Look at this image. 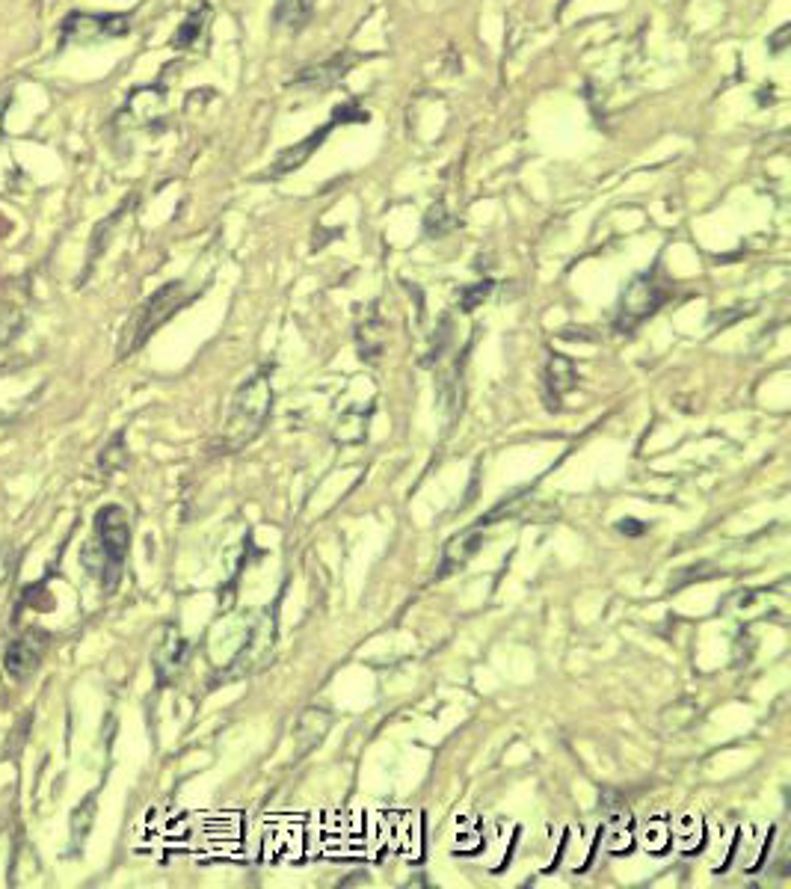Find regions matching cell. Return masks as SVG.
Here are the masks:
<instances>
[{
	"label": "cell",
	"instance_id": "obj_1",
	"mask_svg": "<svg viewBox=\"0 0 791 889\" xmlns=\"http://www.w3.org/2000/svg\"><path fill=\"white\" fill-rule=\"evenodd\" d=\"M128 546H131V528H128L125 510L116 504L101 507L95 513L92 543H86V549L80 552V561L89 575H95L101 581L104 593H116V587L122 584Z\"/></svg>",
	"mask_w": 791,
	"mask_h": 889
},
{
	"label": "cell",
	"instance_id": "obj_2",
	"mask_svg": "<svg viewBox=\"0 0 791 889\" xmlns=\"http://www.w3.org/2000/svg\"><path fill=\"white\" fill-rule=\"evenodd\" d=\"M270 406H273L270 374L261 371V374L249 377L232 398L226 424H223V439H220L223 454H232L243 445H249L261 433V427L267 424Z\"/></svg>",
	"mask_w": 791,
	"mask_h": 889
},
{
	"label": "cell",
	"instance_id": "obj_3",
	"mask_svg": "<svg viewBox=\"0 0 791 889\" xmlns=\"http://www.w3.org/2000/svg\"><path fill=\"white\" fill-rule=\"evenodd\" d=\"M193 300V294H187V288H184V282H169V285H163L160 291H155L140 309H137V315L131 318V324L125 326V338H122V344H119V359H125V356H131L134 350H140L149 338H152V332L163 326L181 306H187Z\"/></svg>",
	"mask_w": 791,
	"mask_h": 889
},
{
	"label": "cell",
	"instance_id": "obj_4",
	"mask_svg": "<svg viewBox=\"0 0 791 889\" xmlns=\"http://www.w3.org/2000/svg\"><path fill=\"white\" fill-rule=\"evenodd\" d=\"M670 300V288L667 282H658L655 273H640L626 285L620 306H617V318H614V329L629 335L646 318H652L664 303Z\"/></svg>",
	"mask_w": 791,
	"mask_h": 889
},
{
	"label": "cell",
	"instance_id": "obj_5",
	"mask_svg": "<svg viewBox=\"0 0 791 889\" xmlns=\"http://www.w3.org/2000/svg\"><path fill=\"white\" fill-rule=\"evenodd\" d=\"M273 644H276V608H264V611L252 614V620L246 626V635H243V644L235 652V658L229 661L226 673H220V676L223 679H238V676L258 670L267 661V655L273 652Z\"/></svg>",
	"mask_w": 791,
	"mask_h": 889
},
{
	"label": "cell",
	"instance_id": "obj_6",
	"mask_svg": "<svg viewBox=\"0 0 791 889\" xmlns=\"http://www.w3.org/2000/svg\"><path fill=\"white\" fill-rule=\"evenodd\" d=\"M368 116L365 113H359L356 107H338L335 113H332V122L329 125H323L320 131H315L309 140H303L300 146H294V149H285L276 163H273V169L267 172V178H282V175H288V172H294V169H300L303 163L312 158V152L323 146V140L329 137V131L335 128V125H341V122H365Z\"/></svg>",
	"mask_w": 791,
	"mask_h": 889
},
{
	"label": "cell",
	"instance_id": "obj_7",
	"mask_svg": "<svg viewBox=\"0 0 791 889\" xmlns=\"http://www.w3.org/2000/svg\"><path fill=\"white\" fill-rule=\"evenodd\" d=\"M131 30L128 15H89V12H75L63 24V42H92V39H110V36H125Z\"/></svg>",
	"mask_w": 791,
	"mask_h": 889
},
{
	"label": "cell",
	"instance_id": "obj_8",
	"mask_svg": "<svg viewBox=\"0 0 791 889\" xmlns=\"http://www.w3.org/2000/svg\"><path fill=\"white\" fill-rule=\"evenodd\" d=\"M48 644H51V638H48L45 632H27V635H21L18 641H12V644L6 647V655H3V667H6V673H9L15 682L30 679V676L39 670V664H42V658H45V652H48Z\"/></svg>",
	"mask_w": 791,
	"mask_h": 889
},
{
	"label": "cell",
	"instance_id": "obj_9",
	"mask_svg": "<svg viewBox=\"0 0 791 889\" xmlns=\"http://www.w3.org/2000/svg\"><path fill=\"white\" fill-rule=\"evenodd\" d=\"M187 649H190L187 641L181 638V632L175 626H166L160 632V641L152 649V664H155L158 685H169L181 673V667L187 661Z\"/></svg>",
	"mask_w": 791,
	"mask_h": 889
},
{
	"label": "cell",
	"instance_id": "obj_10",
	"mask_svg": "<svg viewBox=\"0 0 791 889\" xmlns=\"http://www.w3.org/2000/svg\"><path fill=\"white\" fill-rule=\"evenodd\" d=\"M329 727H332V715L326 709L309 706L306 712H300V718L294 724V762L306 759L317 744L326 738Z\"/></svg>",
	"mask_w": 791,
	"mask_h": 889
},
{
	"label": "cell",
	"instance_id": "obj_11",
	"mask_svg": "<svg viewBox=\"0 0 791 889\" xmlns=\"http://www.w3.org/2000/svg\"><path fill=\"white\" fill-rule=\"evenodd\" d=\"M578 386V371L575 365L560 356V353H552L549 362H546V371H543V389H546V404L549 409H560V401Z\"/></svg>",
	"mask_w": 791,
	"mask_h": 889
},
{
	"label": "cell",
	"instance_id": "obj_12",
	"mask_svg": "<svg viewBox=\"0 0 791 889\" xmlns=\"http://www.w3.org/2000/svg\"><path fill=\"white\" fill-rule=\"evenodd\" d=\"M602 848L608 854H626L632 851L634 839H632V815L629 809H614L608 815V821L602 824V836H599Z\"/></svg>",
	"mask_w": 791,
	"mask_h": 889
},
{
	"label": "cell",
	"instance_id": "obj_13",
	"mask_svg": "<svg viewBox=\"0 0 791 889\" xmlns=\"http://www.w3.org/2000/svg\"><path fill=\"white\" fill-rule=\"evenodd\" d=\"M353 63H356V57H350V54H344V57H341V54H338V57H332V60L320 63V66L303 69V75L294 81V86H306V89H326V86H332L335 81H341Z\"/></svg>",
	"mask_w": 791,
	"mask_h": 889
},
{
	"label": "cell",
	"instance_id": "obj_14",
	"mask_svg": "<svg viewBox=\"0 0 791 889\" xmlns=\"http://www.w3.org/2000/svg\"><path fill=\"white\" fill-rule=\"evenodd\" d=\"M480 546H483V534H480L477 525L472 531L454 537V540L445 546V558H442V566H439V575H448V572H454L457 566L469 564V558H475L477 552H480Z\"/></svg>",
	"mask_w": 791,
	"mask_h": 889
},
{
	"label": "cell",
	"instance_id": "obj_15",
	"mask_svg": "<svg viewBox=\"0 0 791 889\" xmlns=\"http://www.w3.org/2000/svg\"><path fill=\"white\" fill-rule=\"evenodd\" d=\"M125 116H131L134 125H152L155 119H163V95L158 89H137L125 104Z\"/></svg>",
	"mask_w": 791,
	"mask_h": 889
},
{
	"label": "cell",
	"instance_id": "obj_16",
	"mask_svg": "<svg viewBox=\"0 0 791 889\" xmlns=\"http://www.w3.org/2000/svg\"><path fill=\"white\" fill-rule=\"evenodd\" d=\"M383 329H386V324H383V318L377 312H371L365 318V324H359V353H362V359H368V362L380 359V353L386 347V332Z\"/></svg>",
	"mask_w": 791,
	"mask_h": 889
},
{
	"label": "cell",
	"instance_id": "obj_17",
	"mask_svg": "<svg viewBox=\"0 0 791 889\" xmlns=\"http://www.w3.org/2000/svg\"><path fill=\"white\" fill-rule=\"evenodd\" d=\"M315 0H279L276 6V24L291 27V30H303L306 21L312 18Z\"/></svg>",
	"mask_w": 791,
	"mask_h": 889
},
{
	"label": "cell",
	"instance_id": "obj_18",
	"mask_svg": "<svg viewBox=\"0 0 791 889\" xmlns=\"http://www.w3.org/2000/svg\"><path fill=\"white\" fill-rule=\"evenodd\" d=\"M92 824H95V795H86V798L80 801V807L72 812V851H75V854L83 848V842H86Z\"/></svg>",
	"mask_w": 791,
	"mask_h": 889
},
{
	"label": "cell",
	"instance_id": "obj_19",
	"mask_svg": "<svg viewBox=\"0 0 791 889\" xmlns=\"http://www.w3.org/2000/svg\"><path fill=\"white\" fill-rule=\"evenodd\" d=\"M125 208H128V205H122V208H119V211H113V214H110L104 223H98V226H95V232H92V246H89V267H92V264H95V258L104 252V246L110 243V232H113V226L122 220Z\"/></svg>",
	"mask_w": 791,
	"mask_h": 889
},
{
	"label": "cell",
	"instance_id": "obj_20",
	"mask_svg": "<svg viewBox=\"0 0 791 889\" xmlns=\"http://www.w3.org/2000/svg\"><path fill=\"white\" fill-rule=\"evenodd\" d=\"M205 15H208V9H202V12H193L184 24H181V30L175 33V39H172V45L175 48H193L196 45V39H199V33L205 30Z\"/></svg>",
	"mask_w": 791,
	"mask_h": 889
},
{
	"label": "cell",
	"instance_id": "obj_21",
	"mask_svg": "<svg viewBox=\"0 0 791 889\" xmlns=\"http://www.w3.org/2000/svg\"><path fill=\"white\" fill-rule=\"evenodd\" d=\"M128 463V454H125V433H116L113 436V442L101 451V457H98V466L110 475V472H116V469H122Z\"/></svg>",
	"mask_w": 791,
	"mask_h": 889
},
{
	"label": "cell",
	"instance_id": "obj_22",
	"mask_svg": "<svg viewBox=\"0 0 791 889\" xmlns=\"http://www.w3.org/2000/svg\"><path fill=\"white\" fill-rule=\"evenodd\" d=\"M448 229H454V220H448V214H445V205L439 202V205H433V208H430V214H427V235H436V238H442Z\"/></svg>",
	"mask_w": 791,
	"mask_h": 889
},
{
	"label": "cell",
	"instance_id": "obj_23",
	"mask_svg": "<svg viewBox=\"0 0 791 889\" xmlns=\"http://www.w3.org/2000/svg\"><path fill=\"white\" fill-rule=\"evenodd\" d=\"M489 291H492V282H489V279H486V282H477L475 288H466V291L460 294V309H463V312H475L477 303L486 300Z\"/></svg>",
	"mask_w": 791,
	"mask_h": 889
},
{
	"label": "cell",
	"instance_id": "obj_24",
	"mask_svg": "<svg viewBox=\"0 0 791 889\" xmlns=\"http://www.w3.org/2000/svg\"><path fill=\"white\" fill-rule=\"evenodd\" d=\"M15 558H18V552H15V549H3V552H0V584H3V581L12 575Z\"/></svg>",
	"mask_w": 791,
	"mask_h": 889
},
{
	"label": "cell",
	"instance_id": "obj_25",
	"mask_svg": "<svg viewBox=\"0 0 791 889\" xmlns=\"http://www.w3.org/2000/svg\"><path fill=\"white\" fill-rule=\"evenodd\" d=\"M617 528H620L623 534H629V537H637V534H643V531H646V525H637V519H620V522H617Z\"/></svg>",
	"mask_w": 791,
	"mask_h": 889
},
{
	"label": "cell",
	"instance_id": "obj_26",
	"mask_svg": "<svg viewBox=\"0 0 791 889\" xmlns=\"http://www.w3.org/2000/svg\"><path fill=\"white\" fill-rule=\"evenodd\" d=\"M0 125H3V107H0Z\"/></svg>",
	"mask_w": 791,
	"mask_h": 889
}]
</instances>
